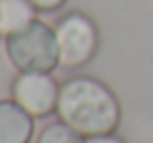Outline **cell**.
<instances>
[{
  "label": "cell",
  "instance_id": "52a82bcc",
  "mask_svg": "<svg viewBox=\"0 0 153 143\" xmlns=\"http://www.w3.org/2000/svg\"><path fill=\"white\" fill-rule=\"evenodd\" d=\"M38 143H85V136L78 133L73 126H68L65 121L58 118V121H53V123L40 128Z\"/></svg>",
  "mask_w": 153,
  "mask_h": 143
},
{
  "label": "cell",
  "instance_id": "6da1fadb",
  "mask_svg": "<svg viewBox=\"0 0 153 143\" xmlns=\"http://www.w3.org/2000/svg\"><path fill=\"white\" fill-rule=\"evenodd\" d=\"M58 118L73 126L85 138L113 133L120 123V103L105 83L91 75L68 78L60 86Z\"/></svg>",
  "mask_w": 153,
  "mask_h": 143
},
{
  "label": "cell",
  "instance_id": "3957f363",
  "mask_svg": "<svg viewBox=\"0 0 153 143\" xmlns=\"http://www.w3.org/2000/svg\"><path fill=\"white\" fill-rule=\"evenodd\" d=\"M60 68L75 70L93 60L100 45V33L85 13H68L55 25Z\"/></svg>",
  "mask_w": 153,
  "mask_h": 143
},
{
  "label": "cell",
  "instance_id": "277c9868",
  "mask_svg": "<svg viewBox=\"0 0 153 143\" xmlns=\"http://www.w3.org/2000/svg\"><path fill=\"white\" fill-rule=\"evenodd\" d=\"M10 93L13 101L25 108L33 118H45L58 110L60 86L50 73H18Z\"/></svg>",
  "mask_w": 153,
  "mask_h": 143
},
{
  "label": "cell",
  "instance_id": "ba28073f",
  "mask_svg": "<svg viewBox=\"0 0 153 143\" xmlns=\"http://www.w3.org/2000/svg\"><path fill=\"white\" fill-rule=\"evenodd\" d=\"M30 3H33L40 13H53V10L63 8V5H65V0H30Z\"/></svg>",
  "mask_w": 153,
  "mask_h": 143
},
{
  "label": "cell",
  "instance_id": "7a4b0ae2",
  "mask_svg": "<svg viewBox=\"0 0 153 143\" xmlns=\"http://www.w3.org/2000/svg\"><path fill=\"white\" fill-rule=\"evenodd\" d=\"M5 55L18 73H53L60 66L55 28L38 18L28 28L5 38Z\"/></svg>",
  "mask_w": 153,
  "mask_h": 143
},
{
  "label": "cell",
  "instance_id": "5b68a950",
  "mask_svg": "<svg viewBox=\"0 0 153 143\" xmlns=\"http://www.w3.org/2000/svg\"><path fill=\"white\" fill-rule=\"evenodd\" d=\"M35 118L15 101H0V143H30Z\"/></svg>",
  "mask_w": 153,
  "mask_h": 143
},
{
  "label": "cell",
  "instance_id": "8992f818",
  "mask_svg": "<svg viewBox=\"0 0 153 143\" xmlns=\"http://www.w3.org/2000/svg\"><path fill=\"white\" fill-rule=\"evenodd\" d=\"M38 8L30 0H0V35L8 38L38 20Z\"/></svg>",
  "mask_w": 153,
  "mask_h": 143
},
{
  "label": "cell",
  "instance_id": "9c48e42d",
  "mask_svg": "<svg viewBox=\"0 0 153 143\" xmlns=\"http://www.w3.org/2000/svg\"><path fill=\"white\" fill-rule=\"evenodd\" d=\"M85 143H126V141L118 138V136H113V133H103V136H91V138H85Z\"/></svg>",
  "mask_w": 153,
  "mask_h": 143
}]
</instances>
